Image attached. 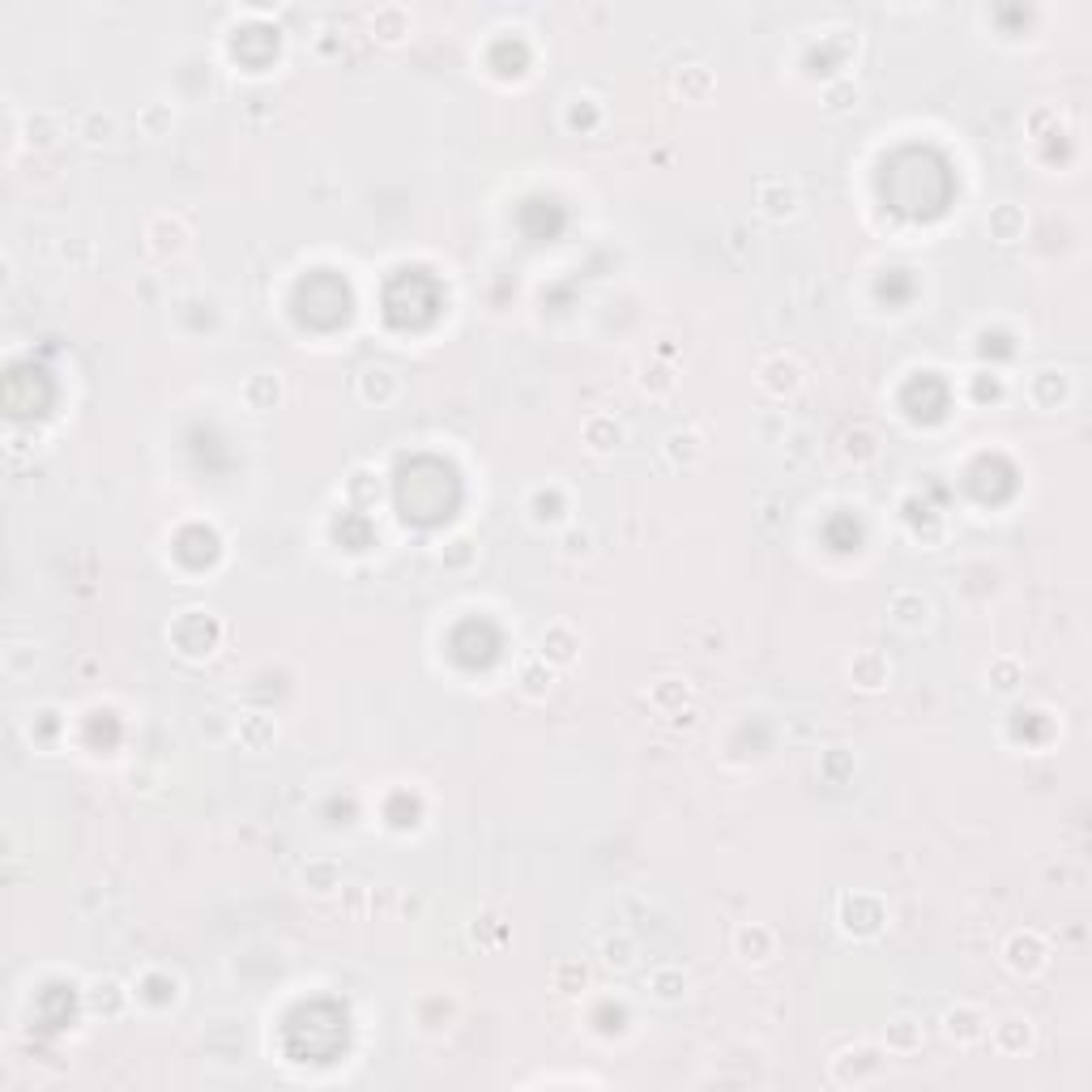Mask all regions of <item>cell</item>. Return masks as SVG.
<instances>
[{
	"label": "cell",
	"instance_id": "cell-1",
	"mask_svg": "<svg viewBox=\"0 0 1092 1092\" xmlns=\"http://www.w3.org/2000/svg\"><path fill=\"white\" fill-rule=\"evenodd\" d=\"M167 640L175 645V653L197 662V657H209L218 649L223 623H218V615H209V611H180L171 619V628H167Z\"/></svg>",
	"mask_w": 1092,
	"mask_h": 1092
},
{
	"label": "cell",
	"instance_id": "cell-2",
	"mask_svg": "<svg viewBox=\"0 0 1092 1092\" xmlns=\"http://www.w3.org/2000/svg\"><path fill=\"white\" fill-rule=\"evenodd\" d=\"M1003 960H1007V969H1011V973L1032 977V973L1046 969L1049 947H1046V939H1041L1037 930H1015V935L1007 939V947H1003Z\"/></svg>",
	"mask_w": 1092,
	"mask_h": 1092
},
{
	"label": "cell",
	"instance_id": "cell-3",
	"mask_svg": "<svg viewBox=\"0 0 1092 1092\" xmlns=\"http://www.w3.org/2000/svg\"><path fill=\"white\" fill-rule=\"evenodd\" d=\"M802 380H807V371H802V363L794 359V354H773V359H764V367H760V385H764V393L781 397V402L798 393Z\"/></svg>",
	"mask_w": 1092,
	"mask_h": 1092
},
{
	"label": "cell",
	"instance_id": "cell-4",
	"mask_svg": "<svg viewBox=\"0 0 1092 1092\" xmlns=\"http://www.w3.org/2000/svg\"><path fill=\"white\" fill-rule=\"evenodd\" d=\"M943 1032H947V1041H956V1046H973V1041H981L990 1032V1015L973 1003H956L952 1011L943 1015Z\"/></svg>",
	"mask_w": 1092,
	"mask_h": 1092
},
{
	"label": "cell",
	"instance_id": "cell-5",
	"mask_svg": "<svg viewBox=\"0 0 1092 1092\" xmlns=\"http://www.w3.org/2000/svg\"><path fill=\"white\" fill-rule=\"evenodd\" d=\"M756 206L764 209V218H773V223L794 218V214H798V188L785 184L781 175H768V180L756 184Z\"/></svg>",
	"mask_w": 1092,
	"mask_h": 1092
},
{
	"label": "cell",
	"instance_id": "cell-6",
	"mask_svg": "<svg viewBox=\"0 0 1092 1092\" xmlns=\"http://www.w3.org/2000/svg\"><path fill=\"white\" fill-rule=\"evenodd\" d=\"M887 679H892V662H887L879 649H862V653H853L850 662V683L862 691H879L887 688Z\"/></svg>",
	"mask_w": 1092,
	"mask_h": 1092
},
{
	"label": "cell",
	"instance_id": "cell-7",
	"mask_svg": "<svg viewBox=\"0 0 1092 1092\" xmlns=\"http://www.w3.org/2000/svg\"><path fill=\"white\" fill-rule=\"evenodd\" d=\"M577 649H581V636L568 628V623H551L538 640V657L551 666H572L577 662Z\"/></svg>",
	"mask_w": 1092,
	"mask_h": 1092
},
{
	"label": "cell",
	"instance_id": "cell-8",
	"mask_svg": "<svg viewBox=\"0 0 1092 1092\" xmlns=\"http://www.w3.org/2000/svg\"><path fill=\"white\" fill-rule=\"evenodd\" d=\"M146 240L158 257H180L184 243H188V226H184V218H175V214H158L154 223H150Z\"/></svg>",
	"mask_w": 1092,
	"mask_h": 1092
},
{
	"label": "cell",
	"instance_id": "cell-9",
	"mask_svg": "<svg viewBox=\"0 0 1092 1092\" xmlns=\"http://www.w3.org/2000/svg\"><path fill=\"white\" fill-rule=\"evenodd\" d=\"M402 393V376L393 367H367L359 376V397L367 405H393Z\"/></svg>",
	"mask_w": 1092,
	"mask_h": 1092
},
{
	"label": "cell",
	"instance_id": "cell-10",
	"mask_svg": "<svg viewBox=\"0 0 1092 1092\" xmlns=\"http://www.w3.org/2000/svg\"><path fill=\"white\" fill-rule=\"evenodd\" d=\"M137 998L146 1007H171L175 998H180V981H175L167 969H146L137 977Z\"/></svg>",
	"mask_w": 1092,
	"mask_h": 1092
},
{
	"label": "cell",
	"instance_id": "cell-11",
	"mask_svg": "<svg viewBox=\"0 0 1092 1092\" xmlns=\"http://www.w3.org/2000/svg\"><path fill=\"white\" fill-rule=\"evenodd\" d=\"M734 947H739L743 960L764 964L768 956H777V935L768 926H760V922H751V926H743L739 935H734Z\"/></svg>",
	"mask_w": 1092,
	"mask_h": 1092
},
{
	"label": "cell",
	"instance_id": "cell-12",
	"mask_svg": "<svg viewBox=\"0 0 1092 1092\" xmlns=\"http://www.w3.org/2000/svg\"><path fill=\"white\" fill-rule=\"evenodd\" d=\"M371 35H376L380 44H402V39L410 35V9H402V5H380V9L371 13Z\"/></svg>",
	"mask_w": 1092,
	"mask_h": 1092
},
{
	"label": "cell",
	"instance_id": "cell-13",
	"mask_svg": "<svg viewBox=\"0 0 1092 1092\" xmlns=\"http://www.w3.org/2000/svg\"><path fill=\"white\" fill-rule=\"evenodd\" d=\"M243 402L252 410H274L282 402V376L277 371H257V376L243 380Z\"/></svg>",
	"mask_w": 1092,
	"mask_h": 1092
},
{
	"label": "cell",
	"instance_id": "cell-14",
	"mask_svg": "<svg viewBox=\"0 0 1092 1092\" xmlns=\"http://www.w3.org/2000/svg\"><path fill=\"white\" fill-rule=\"evenodd\" d=\"M922 1041H926L922 1020H913V1015H896V1020H887L884 1046L892 1049V1054H913V1049H922Z\"/></svg>",
	"mask_w": 1092,
	"mask_h": 1092
},
{
	"label": "cell",
	"instance_id": "cell-15",
	"mask_svg": "<svg viewBox=\"0 0 1092 1092\" xmlns=\"http://www.w3.org/2000/svg\"><path fill=\"white\" fill-rule=\"evenodd\" d=\"M666 456H671V465H696L700 456H705V436H700L696 427H683V431H671L666 436Z\"/></svg>",
	"mask_w": 1092,
	"mask_h": 1092
},
{
	"label": "cell",
	"instance_id": "cell-16",
	"mask_svg": "<svg viewBox=\"0 0 1092 1092\" xmlns=\"http://www.w3.org/2000/svg\"><path fill=\"white\" fill-rule=\"evenodd\" d=\"M892 619L901 628H922L930 619V602L918 594V589H896L892 594Z\"/></svg>",
	"mask_w": 1092,
	"mask_h": 1092
},
{
	"label": "cell",
	"instance_id": "cell-17",
	"mask_svg": "<svg viewBox=\"0 0 1092 1092\" xmlns=\"http://www.w3.org/2000/svg\"><path fill=\"white\" fill-rule=\"evenodd\" d=\"M303 887L316 896H333L337 887H342V867H337L333 858H312L308 867H303Z\"/></svg>",
	"mask_w": 1092,
	"mask_h": 1092
},
{
	"label": "cell",
	"instance_id": "cell-18",
	"mask_svg": "<svg viewBox=\"0 0 1092 1092\" xmlns=\"http://www.w3.org/2000/svg\"><path fill=\"white\" fill-rule=\"evenodd\" d=\"M1029 1041H1032V1029H1029V1020H1020V1015H1007V1020L994 1024L998 1054H1020V1049H1029Z\"/></svg>",
	"mask_w": 1092,
	"mask_h": 1092
},
{
	"label": "cell",
	"instance_id": "cell-19",
	"mask_svg": "<svg viewBox=\"0 0 1092 1092\" xmlns=\"http://www.w3.org/2000/svg\"><path fill=\"white\" fill-rule=\"evenodd\" d=\"M990 235L998 243H1015L1024 235V209L1020 206H994L990 209Z\"/></svg>",
	"mask_w": 1092,
	"mask_h": 1092
},
{
	"label": "cell",
	"instance_id": "cell-20",
	"mask_svg": "<svg viewBox=\"0 0 1092 1092\" xmlns=\"http://www.w3.org/2000/svg\"><path fill=\"white\" fill-rule=\"evenodd\" d=\"M619 439H623V427L615 419H606V414H594L585 422V444L594 453H611V448H619Z\"/></svg>",
	"mask_w": 1092,
	"mask_h": 1092
},
{
	"label": "cell",
	"instance_id": "cell-21",
	"mask_svg": "<svg viewBox=\"0 0 1092 1092\" xmlns=\"http://www.w3.org/2000/svg\"><path fill=\"white\" fill-rule=\"evenodd\" d=\"M1029 393H1032V402H1037L1041 410H1054V405L1066 397L1063 371H1037V376H1032V385H1029Z\"/></svg>",
	"mask_w": 1092,
	"mask_h": 1092
},
{
	"label": "cell",
	"instance_id": "cell-22",
	"mask_svg": "<svg viewBox=\"0 0 1092 1092\" xmlns=\"http://www.w3.org/2000/svg\"><path fill=\"white\" fill-rule=\"evenodd\" d=\"M529 516L533 525H551L564 516V491L560 487H538L529 495Z\"/></svg>",
	"mask_w": 1092,
	"mask_h": 1092
},
{
	"label": "cell",
	"instance_id": "cell-23",
	"mask_svg": "<svg viewBox=\"0 0 1092 1092\" xmlns=\"http://www.w3.org/2000/svg\"><path fill=\"white\" fill-rule=\"evenodd\" d=\"M86 1003H90V1011L95 1015H116L124 1007V990H120V981H112V977H103V981H95V986L86 990Z\"/></svg>",
	"mask_w": 1092,
	"mask_h": 1092
},
{
	"label": "cell",
	"instance_id": "cell-24",
	"mask_svg": "<svg viewBox=\"0 0 1092 1092\" xmlns=\"http://www.w3.org/2000/svg\"><path fill=\"white\" fill-rule=\"evenodd\" d=\"M439 564H444L448 572H465V568H474V564H478V546H474L470 538H461V533H456V538H448L444 546H439Z\"/></svg>",
	"mask_w": 1092,
	"mask_h": 1092
},
{
	"label": "cell",
	"instance_id": "cell-25",
	"mask_svg": "<svg viewBox=\"0 0 1092 1092\" xmlns=\"http://www.w3.org/2000/svg\"><path fill=\"white\" fill-rule=\"evenodd\" d=\"M78 137L86 141V146H107V141L116 137V116L112 112H86L78 124Z\"/></svg>",
	"mask_w": 1092,
	"mask_h": 1092
},
{
	"label": "cell",
	"instance_id": "cell-26",
	"mask_svg": "<svg viewBox=\"0 0 1092 1092\" xmlns=\"http://www.w3.org/2000/svg\"><path fill=\"white\" fill-rule=\"evenodd\" d=\"M274 734H277V725H274V717H265V713H248L240 722V739H243V747H252V751L269 747Z\"/></svg>",
	"mask_w": 1092,
	"mask_h": 1092
},
{
	"label": "cell",
	"instance_id": "cell-27",
	"mask_svg": "<svg viewBox=\"0 0 1092 1092\" xmlns=\"http://www.w3.org/2000/svg\"><path fill=\"white\" fill-rule=\"evenodd\" d=\"M649 990H653L662 1003H679L683 990H688V977H683V969H671V964H666V969L649 973Z\"/></svg>",
	"mask_w": 1092,
	"mask_h": 1092
},
{
	"label": "cell",
	"instance_id": "cell-28",
	"mask_svg": "<svg viewBox=\"0 0 1092 1092\" xmlns=\"http://www.w3.org/2000/svg\"><path fill=\"white\" fill-rule=\"evenodd\" d=\"M679 90H683V98H691V103H705V98L713 95V73H708L705 64H688V69L679 73Z\"/></svg>",
	"mask_w": 1092,
	"mask_h": 1092
},
{
	"label": "cell",
	"instance_id": "cell-29",
	"mask_svg": "<svg viewBox=\"0 0 1092 1092\" xmlns=\"http://www.w3.org/2000/svg\"><path fill=\"white\" fill-rule=\"evenodd\" d=\"M602 964L606 969H632V964H636V939H628V935L602 939Z\"/></svg>",
	"mask_w": 1092,
	"mask_h": 1092
},
{
	"label": "cell",
	"instance_id": "cell-30",
	"mask_svg": "<svg viewBox=\"0 0 1092 1092\" xmlns=\"http://www.w3.org/2000/svg\"><path fill=\"white\" fill-rule=\"evenodd\" d=\"M841 453L850 456V461H870V456L879 453V436L870 427H858V431H845V444Z\"/></svg>",
	"mask_w": 1092,
	"mask_h": 1092
},
{
	"label": "cell",
	"instance_id": "cell-31",
	"mask_svg": "<svg viewBox=\"0 0 1092 1092\" xmlns=\"http://www.w3.org/2000/svg\"><path fill=\"white\" fill-rule=\"evenodd\" d=\"M649 700H653L657 708H666V713H674V708H683V700H688V683H683V679H662V683H653Z\"/></svg>",
	"mask_w": 1092,
	"mask_h": 1092
},
{
	"label": "cell",
	"instance_id": "cell-32",
	"mask_svg": "<svg viewBox=\"0 0 1092 1092\" xmlns=\"http://www.w3.org/2000/svg\"><path fill=\"white\" fill-rule=\"evenodd\" d=\"M560 555H564V560H589V555H594V533H589V529H568L560 538Z\"/></svg>",
	"mask_w": 1092,
	"mask_h": 1092
},
{
	"label": "cell",
	"instance_id": "cell-33",
	"mask_svg": "<svg viewBox=\"0 0 1092 1092\" xmlns=\"http://www.w3.org/2000/svg\"><path fill=\"white\" fill-rule=\"evenodd\" d=\"M598 116H602V112H598L594 98H572L568 112H564V124H568V129H594Z\"/></svg>",
	"mask_w": 1092,
	"mask_h": 1092
},
{
	"label": "cell",
	"instance_id": "cell-34",
	"mask_svg": "<svg viewBox=\"0 0 1092 1092\" xmlns=\"http://www.w3.org/2000/svg\"><path fill=\"white\" fill-rule=\"evenodd\" d=\"M171 124H175L171 107H167V103H146V112H141V129H146V137H163Z\"/></svg>",
	"mask_w": 1092,
	"mask_h": 1092
},
{
	"label": "cell",
	"instance_id": "cell-35",
	"mask_svg": "<svg viewBox=\"0 0 1092 1092\" xmlns=\"http://www.w3.org/2000/svg\"><path fill=\"white\" fill-rule=\"evenodd\" d=\"M640 388L653 393V397H662V393H671V388H674V376L666 367H657V363H640Z\"/></svg>",
	"mask_w": 1092,
	"mask_h": 1092
},
{
	"label": "cell",
	"instance_id": "cell-36",
	"mask_svg": "<svg viewBox=\"0 0 1092 1092\" xmlns=\"http://www.w3.org/2000/svg\"><path fill=\"white\" fill-rule=\"evenodd\" d=\"M56 730H61V713H56L52 705H47V708H39V713L30 717V739H39V743H52V739H56Z\"/></svg>",
	"mask_w": 1092,
	"mask_h": 1092
},
{
	"label": "cell",
	"instance_id": "cell-37",
	"mask_svg": "<svg viewBox=\"0 0 1092 1092\" xmlns=\"http://www.w3.org/2000/svg\"><path fill=\"white\" fill-rule=\"evenodd\" d=\"M538 662H542V657H538ZM538 662H525V666H521V688H525V696H546V691H551V671L538 674Z\"/></svg>",
	"mask_w": 1092,
	"mask_h": 1092
},
{
	"label": "cell",
	"instance_id": "cell-38",
	"mask_svg": "<svg viewBox=\"0 0 1092 1092\" xmlns=\"http://www.w3.org/2000/svg\"><path fill=\"white\" fill-rule=\"evenodd\" d=\"M990 683H994L998 691H1011L1015 683H1020V666H1015L1011 657H998V662L990 666Z\"/></svg>",
	"mask_w": 1092,
	"mask_h": 1092
},
{
	"label": "cell",
	"instance_id": "cell-39",
	"mask_svg": "<svg viewBox=\"0 0 1092 1092\" xmlns=\"http://www.w3.org/2000/svg\"><path fill=\"white\" fill-rule=\"evenodd\" d=\"M824 98H828V107H832V112H845V107L858 103V86H853V81H836V86H828Z\"/></svg>",
	"mask_w": 1092,
	"mask_h": 1092
},
{
	"label": "cell",
	"instance_id": "cell-40",
	"mask_svg": "<svg viewBox=\"0 0 1092 1092\" xmlns=\"http://www.w3.org/2000/svg\"><path fill=\"white\" fill-rule=\"evenodd\" d=\"M973 393H977L981 402H986V397L998 402V397H1003V376H994V371H990V376H973Z\"/></svg>",
	"mask_w": 1092,
	"mask_h": 1092
},
{
	"label": "cell",
	"instance_id": "cell-41",
	"mask_svg": "<svg viewBox=\"0 0 1092 1092\" xmlns=\"http://www.w3.org/2000/svg\"><path fill=\"white\" fill-rule=\"evenodd\" d=\"M30 141H35V146H52V141H56L52 137V120H47V116H30Z\"/></svg>",
	"mask_w": 1092,
	"mask_h": 1092
},
{
	"label": "cell",
	"instance_id": "cell-42",
	"mask_svg": "<svg viewBox=\"0 0 1092 1092\" xmlns=\"http://www.w3.org/2000/svg\"><path fill=\"white\" fill-rule=\"evenodd\" d=\"M581 986H585V969H581V964H564V969H560V990H568V994H572V990H581Z\"/></svg>",
	"mask_w": 1092,
	"mask_h": 1092
}]
</instances>
